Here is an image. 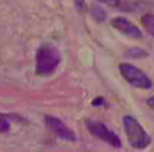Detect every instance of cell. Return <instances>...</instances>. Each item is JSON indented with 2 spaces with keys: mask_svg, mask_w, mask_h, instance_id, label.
I'll return each instance as SVG.
<instances>
[{
  "mask_svg": "<svg viewBox=\"0 0 154 152\" xmlns=\"http://www.w3.org/2000/svg\"><path fill=\"white\" fill-rule=\"evenodd\" d=\"M61 55L51 43H43L37 51V74L47 76L58 68Z\"/></svg>",
  "mask_w": 154,
  "mask_h": 152,
  "instance_id": "1",
  "label": "cell"
},
{
  "mask_svg": "<svg viewBox=\"0 0 154 152\" xmlns=\"http://www.w3.org/2000/svg\"><path fill=\"white\" fill-rule=\"evenodd\" d=\"M123 126H124V131H126L128 141L134 149H146L151 144V135L144 131L143 126L133 116H124Z\"/></svg>",
  "mask_w": 154,
  "mask_h": 152,
  "instance_id": "2",
  "label": "cell"
},
{
  "mask_svg": "<svg viewBox=\"0 0 154 152\" xmlns=\"http://www.w3.org/2000/svg\"><path fill=\"white\" fill-rule=\"evenodd\" d=\"M119 73L123 74V78L126 79L129 84L136 86L141 89H149L152 86V81L149 79V76L146 73H143L139 68L129 65V63H121L119 65Z\"/></svg>",
  "mask_w": 154,
  "mask_h": 152,
  "instance_id": "3",
  "label": "cell"
},
{
  "mask_svg": "<svg viewBox=\"0 0 154 152\" xmlns=\"http://www.w3.org/2000/svg\"><path fill=\"white\" fill-rule=\"evenodd\" d=\"M86 127H88V131H90L94 137H98V139H101V141L108 142L109 145H113V147H116V149L121 147V139L118 137L113 131H109L103 122L86 121Z\"/></svg>",
  "mask_w": 154,
  "mask_h": 152,
  "instance_id": "4",
  "label": "cell"
},
{
  "mask_svg": "<svg viewBox=\"0 0 154 152\" xmlns=\"http://www.w3.org/2000/svg\"><path fill=\"white\" fill-rule=\"evenodd\" d=\"M43 119H45V122H47L48 129H50L57 137L65 139V141H75V139H76V135L73 134V131L68 129L66 126H65V122H61L58 117H53V116H45Z\"/></svg>",
  "mask_w": 154,
  "mask_h": 152,
  "instance_id": "5",
  "label": "cell"
},
{
  "mask_svg": "<svg viewBox=\"0 0 154 152\" xmlns=\"http://www.w3.org/2000/svg\"><path fill=\"white\" fill-rule=\"evenodd\" d=\"M111 25L118 30V32L124 33L128 36H133V38H141V30L137 28L134 23H131L128 18L124 17H116V18L111 20Z\"/></svg>",
  "mask_w": 154,
  "mask_h": 152,
  "instance_id": "6",
  "label": "cell"
},
{
  "mask_svg": "<svg viewBox=\"0 0 154 152\" xmlns=\"http://www.w3.org/2000/svg\"><path fill=\"white\" fill-rule=\"evenodd\" d=\"M141 25L146 28V32L149 33V35L154 36V15H151V13L144 15L143 18H141Z\"/></svg>",
  "mask_w": 154,
  "mask_h": 152,
  "instance_id": "7",
  "label": "cell"
},
{
  "mask_svg": "<svg viewBox=\"0 0 154 152\" xmlns=\"http://www.w3.org/2000/svg\"><path fill=\"white\" fill-rule=\"evenodd\" d=\"M91 12H93L94 20H98V22H103V20L106 18V13H104V10H101L100 7H96V5L91 7Z\"/></svg>",
  "mask_w": 154,
  "mask_h": 152,
  "instance_id": "8",
  "label": "cell"
},
{
  "mask_svg": "<svg viewBox=\"0 0 154 152\" xmlns=\"http://www.w3.org/2000/svg\"><path fill=\"white\" fill-rule=\"evenodd\" d=\"M8 129H10V122H8V119L5 117V116L0 114V134H2V132H7Z\"/></svg>",
  "mask_w": 154,
  "mask_h": 152,
  "instance_id": "9",
  "label": "cell"
},
{
  "mask_svg": "<svg viewBox=\"0 0 154 152\" xmlns=\"http://www.w3.org/2000/svg\"><path fill=\"white\" fill-rule=\"evenodd\" d=\"M75 5H76V8L80 10V12H85V8H86L85 0H75Z\"/></svg>",
  "mask_w": 154,
  "mask_h": 152,
  "instance_id": "10",
  "label": "cell"
},
{
  "mask_svg": "<svg viewBox=\"0 0 154 152\" xmlns=\"http://www.w3.org/2000/svg\"><path fill=\"white\" fill-rule=\"evenodd\" d=\"M101 3H106V5H111V7H118L119 5V0H98Z\"/></svg>",
  "mask_w": 154,
  "mask_h": 152,
  "instance_id": "11",
  "label": "cell"
},
{
  "mask_svg": "<svg viewBox=\"0 0 154 152\" xmlns=\"http://www.w3.org/2000/svg\"><path fill=\"white\" fill-rule=\"evenodd\" d=\"M147 106L154 109V96H152V98H149V99H147Z\"/></svg>",
  "mask_w": 154,
  "mask_h": 152,
  "instance_id": "12",
  "label": "cell"
}]
</instances>
